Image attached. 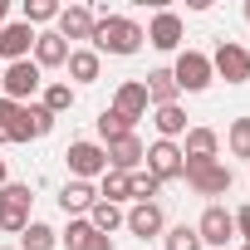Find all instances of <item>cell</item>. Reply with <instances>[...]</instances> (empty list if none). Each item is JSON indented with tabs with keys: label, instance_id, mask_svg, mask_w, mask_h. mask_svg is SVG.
Instances as JSON below:
<instances>
[{
	"label": "cell",
	"instance_id": "e0dca14e",
	"mask_svg": "<svg viewBox=\"0 0 250 250\" xmlns=\"http://www.w3.org/2000/svg\"><path fill=\"white\" fill-rule=\"evenodd\" d=\"M35 64H40V69H59V64H69V40H59L54 30L35 35Z\"/></svg>",
	"mask_w": 250,
	"mask_h": 250
},
{
	"label": "cell",
	"instance_id": "52a82bcc",
	"mask_svg": "<svg viewBox=\"0 0 250 250\" xmlns=\"http://www.w3.org/2000/svg\"><path fill=\"white\" fill-rule=\"evenodd\" d=\"M54 128V113L44 103H20V118H15V128H10V143H30V138H44Z\"/></svg>",
	"mask_w": 250,
	"mask_h": 250
},
{
	"label": "cell",
	"instance_id": "cb8c5ba5",
	"mask_svg": "<svg viewBox=\"0 0 250 250\" xmlns=\"http://www.w3.org/2000/svg\"><path fill=\"white\" fill-rule=\"evenodd\" d=\"M88 226H93L98 235H108V230L123 226V211H118L113 201H93V206H88Z\"/></svg>",
	"mask_w": 250,
	"mask_h": 250
},
{
	"label": "cell",
	"instance_id": "ac0fdd59",
	"mask_svg": "<svg viewBox=\"0 0 250 250\" xmlns=\"http://www.w3.org/2000/svg\"><path fill=\"white\" fill-rule=\"evenodd\" d=\"M187 167H201V162H216V133L211 128H187V147H182Z\"/></svg>",
	"mask_w": 250,
	"mask_h": 250
},
{
	"label": "cell",
	"instance_id": "d6986e66",
	"mask_svg": "<svg viewBox=\"0 0 250 250\" xmlns=\"http://www.w3.org/2000/svg\"><path fill=\"white\" fill-rule=\"evenodd\" d=\"M64 245H69V250H113V240H108V235H98L88 221H69Z\"/></svg>",
	"mask_w": 250,
	"mask_h": 250
},
{
	"label": "cell",
	"instance_id": "f1b7e54d",
	"mask_svg": "<svg viewBox=\"0 0 250 250\" xmlns=\"http://www.w3.org/2000/svg\"><path fill=\"white\" fill-rule=\"evenodd\" d=\"M128 191H133L138 201H152V196L162 191V182H157L152 172H128Z\"/></svg>",
	"mask_w": 250,
	"mask_h": 250
},
{
	"label": "cell",
	"instance_id": "836d02e7",
	"mask_svg": "<svg viewBox=\"0 0 250 250\" xmlns=\"http://www.w3.org/2000/svg\"><path fill=\"white\" fill-rule=\"evenodd\" d=\"M235 235H245V245H250V206L235 211Z\"/></svg>",
	"mask_w": 250,
	"mask_h": 250
},
{
	"label": "cell",
	"instance_id": "f35d334b",
	"mask_svg": "<svg viewBox=\"0 0 250 250\" xmlns=\"http://www.w3.org/2000/svg\"><path fill=\"white\" fill-rule=\"evenodd\" d=\"M240 250H250V245H240Z\"/></svg>",
	"mask_w": 250,
	"mask_h": 250
},
{
	"label": "cell",
	"instance_id": "8992f818",
	"mask_svg": "<svg viewBox=\"0 0 250 250\" xmlns=\"http://www.w3.org/2000/svg\"><path fill=\"white\" fill-rule=\"evenodd\" d=\"M143 162H147V172H152L157 182H177V177H182V167H187L182 147H177V143H162V138L147 147V157H143Z\"/></svg>",
	"mask_w": 250,
	"mask_h": 250
},
{
	"label": "cell",
	"instance_id": "74e56055",
	"mask_svg": "<svg viewBox=\"0 0 250 250\" xmlns=\"http://www.w3.org/2000/svg\"><path fill=\"white\" fill-rule=\"evenodd\" d=\"M245 20H250V0H245Z\"/></svg>",
	"mask_w": 250,
	"mask_h": 250
},
{
	"label": "cell",
	"instance_id": "9c48e42d",
	"mask_svg": "<svg viewBox=\"0 0 250 250\" xmlns=\"http://www.w3.org/2000/svg\"><path fill=\"white\" fill-rule=\"evenodd\" d=\"M172 79H177V88H187V93H201V88L211 83V59H206V54H196V49H187V54L177 59Z\"/></svg>",
	"mask_w": 250,
	"mask_h": 250
},
{
	"label": "cell",
	"instance_id": "ffe728a7",
	"mask_svg": "<svg viewBox=\"0 0 250 250\" xmlns=\"http://www.w3.org/2000/svg\"><path fill=\"white\" fill-rule=\"evenodd\" d=\"M143 88H147V103H157V108L177 103V93H182V88H177V79H172V69H152Z\"/></svg>",
	"mask_w": 250,
	"mask_h": 250
},
{
	"label": "cell",
	"instance_id": "277c9868",
	"mask_svg": "<svg viewBox=\"0 0 250 250\" xmlns=\"http://www.w3.org/2000/svg\"><path fill=\"white\" fill-rule=\"evenodd\" d=\"M182 177H187V187H191V191H201V196H226V191H230V167H221V162L182 167Z\"/></svg>",
	"mask_w": 250,
	"mask_h": 250
},
{
	"label": "cell",
	"instance_id": "5bb4252c",
	"mask_svg": "<svg viewBox=\"0 0 250 250\" xmlns=\"http://www.w3.org/2000/svg\"><path fill=\"white\" fill-rule=\"evenodd\" d=\"M123 226H128L138 240H152V235L162 230V206H157V201H138L128 216H123Z\"/></svg>",
	"mask_w": 250,
	"mask_h": 250
},
{
	"label": "cell",
	"instance_id": "d590c367",
	"mask_svg": "<svg viewBox=\"0 0 250 250\" xmlns=\"http://www.w3.org/2000/svg\"><path fill=\"white\" fill-rule=\"evenodd\" d=\"M0 187H5V162H0Z\"/></svg>",
	"mask_w": 250,
	"mask_h": 250
},
{
	"label": "cell",
	"instance_id": "7a4b0ae2",
	"mask_svg": "<svg viewBox=\"0 0 250 250\" xmlns=\"http://www.w3.org/2000/svg\"><path fill=\"white\" fill-rule=\"evenodd\" d=\"M30 187H20V182H5V187H0V230H25L30 226Z\"/></svg>",
	"mask_w": 250,
	"mask_h": 250
},
{
	"label": "cell",
	"instance_id": "83f0119b",
	"mask_svg": "<svg viewBox=\"0 0 250 250\" xmlns=\"http://www.w3.org/2000/svg\"><path fill=\"white\" fill-rule=\"evenodd\" d=\"M44 108H49L54 118L69 113V108H74V88H69V83H49V88H44Z\"/></svg>",
	"mask_w": 250,
	"mask_h": 250
},
{
	"label": "cell",
	"instance_id": "3957f363",
	"mask_svg": "<svg viewBox=\"0 0 250 250\" xmlns=\"http://www.w3.org/2000/svg\"><path fill=\"white\" fill-rule=\"evenodd\" d=\"M64 162H69L74 182H88V177H103V172H108V152H103L98 143H69Z\"/></svg>",
	"mask_w": 250,
	"mask_h": 250
},
{
	"label": "cell",
	"instance_id": "4316f807",
	"mask_svg": "<svg viewBox=\"0 0 250 250\" xmlns=\"http://www.w3.org/2000/svg\"><path fill=\"white\" fill-rule=\"evenodd\" d=\"M133 191H128V172H103V187H98V201H128Z\"/></svg>",
	"mask_w": 250,
	"mask_h": 250
},
{
	"label": "cell",
	"instance_id": "8d00e7d4",
	"mask_svg": "<svg viewBox=\"0 0 250 250\" xmlns=\"http://www.w3.org/2000/svg\"><path fill=\"white\" fill-rule=\"evenodd\" d=\"M0 143H10V133H5V128H0Z\"/></svg>",
	"mask_w": 250,
	"mask_h": 250
},
{
	"label": "cell",
	"instance_id": "2e32d148",
	"mask_svg": "<svg viewBox=\"0 0 250 250\" xmlns=\"http://www.w3.org/2000/svg\"><path fill=\"white\" fill-rule=\"evenodd\" d=\"M113 108H118L123 118H128V123H138V118H147V108H152V103H147V88H143L138 79H128V83L118 88V98H113Z\"/></svg>",
	"mask_w": 250,
	"mask_h": 250
},
{
	"label": "cell",
	"instance_id": "30bf717a",
	"mask_svg": "<svg viewBox=\"0 0 250 250\" xmlns=\"http://www.w3.org/2000/svg\"><path fill=\"white\" fill-rule=\"evenodd\" d=\"M196 235H201V245H226L235 235V216L226 206H206L201 221H196Z\"/></svg>",
	"mask_w": 250,
	"mask_h": 250
},
{
	"label": "cell",
	"instance_id": "d6a6232c",
	"mask_svg": "<svg viewBox=\"0 0 250 250\" xmlns=\"http://www.w3.org/2000/svg\"><path fill=\"white\" fill-rule=\"evenodd\" d=\"M15 118H20V103H10V98H0V128H15Z\"/></svg>",
	"mask_w": 250,
	"mask_h": 250
},
{
	"label": "cell",
	"instance_id": "5b68a950",
	"mask_svg": "<svg viewBox=\"0 0 250 250\" xmlns=\"http://www.w3.org/2000/svg\"><path fill=\"white\" fill-rule=\"evenodd\" d=\"M211 74H221L226 83H245V79H250V49L221 40V49L211 54Z\"/></svg>",
	"mask_w": 250,
	"mask_h": 250
},
{
	"label": "cell",
	"instance_id": "ba28073f",
	"mask_svg": "<svg viewBox=\"0 0 250 250\" xmlns=\"http://www.w3.org/2000/svg\"><path fill=\"white\" fill-rule=\"evenodd\" d=\"M5 98L10 103H20V98H35V88H40V64L35 59H20V64H5Z\"/></svg>",
	"mask_w": 250,
	"mask_h": 250
},
{
	"label": "cell",
	"instance_id": "7c38bea8",
	"mask_svg": "<svg viewBox=\"0 0 250 250\" xmlns=\"http://www.w3.org/2000/svg\"><path fill=\"white\" fill-rule=\"evenodd\" d=\"M103 152H108V172H138V162L147 157V147L138 143V133L118 138V143H108Z\"/></svg>",
	"mask_w": 250,
	"mask_h": 250
},
{
	"label": "cell",
	"instance_id": "d4e9b609",
	"mask_svg": "<svg viewBox=\"0 0 250 250\" xmlns=\"http://www.w3.org/2000/svg\"><path fill=\"white\" fill-rule=\"evenodd\" d=\"M69 74H74L79 83H93V79H98V54H93V49H69Z\"/></svg>",
	"mask_w": 250,
	"mask_h": 250
},
{
	"label": "cell",
	"instance_id": "4dcf8cb0",
	"mask_svg": "<svg viewBox=\"0 0 250 250\" xmlns=\"http://www.w3.org/2000/svg\"><path fill=\"white\" fill-rule=\"evenodd\" d=\"M226 143H230L235 157H250V118H235V123H230V138H226Z\"/></svg>",
	"mask_w": 250,
	"mask_h": 250
},
{
	"label": "cell",
	"instance_id": "484cf974",
	"mask_svg": "<svg viewBox=\"0 0 250 250\" xmlns=\"http://www.w3.org/2000/svg\"><path fill=\"white\" fill-rule=\"evenodd\" d=\"M54 240H59V235H54L44 221H30V226L20 230V250H54Z\"/></svg>",
	"mask_w": 250,
	"mask_h": 250
},
{
	"label": "cell",
	"instance_id": "603a6c76",
	"mask_svg": "<svg viewBox=\"0 0 250 250\" xmlns=\"http://www.w3.org/2000/svg\"><path fill=\"white\" fill-rule=\"evenodd\" d=\"M128 133H133V123L123 118L118 108H103V113H98V138H103V143H118V138H128Z\"/></svg>",
	"mask_w": 250,
	"mask_h": 250
},
{
	"label": "cell",
	"instance_id": "6da1fadb",
	"mask_svg": "<svg viewBox=\"0 0 250 250\" xmlns=\"http://www.w3.org/2000/svg\"><path fill=\"white\" fill-rule=\"evenodd\" d=\"M138 44H143V30L128 20V15H98L93 20V54H138Z\"/></svg>",
	"mask_w": 250,
	"mask_h": 250
},
{
	"label": "cell",
	"instance_id": "44dd1931",
	"mask_svg": "<svg viewBox=\"0 0 250 250\" xmlns=\"http://www.w3.org/2000/svg\"><path fill=\"white\" fill-rule=\"evenodd\" d=\"M93 201H98V191H93L88 182H74V177H69L64 191H59V206H64V211H88Z\"/></svg>",
	"mask_w": 250,
	"mask_h": 250
},
{
	"label": "cell",
	"instance_id": "ab89813d",
	"mask_svg": "<svg viewBox=\"0 0 250 250\" xmlns=\"http://www.w3.org/2000/svg\"><path fill=\"white\" fill-rule=\"evenodd\" d=\"M0 250H5V245H0Z\"/></svg>",
	"mask_w": 250,
	"mask_h": 250
},
{
	"label": "cell",
	"instance_id": "e575fe53",
	"mask_svg": "<svg viewBox=\"0 0 250 250\" xmlns=\"http://www.w3.org/2000/svg\"><path fill=\"white\" fill-rule=\"evenodd\" d=\"M0 25H5V0H0Z\"/></svg>",
	"mask_w": 250,
	"mask_h": 250
},
{
	"label": "cell",
	"instance_id": "4fadbf2b",
	"mask_svg": "<svg viewBox=\"0 0 250 250\" xmlns=\"http://www.w3.org/2000/svg\"><path fill=\"white\" fill-rule=\"evenodd\" d=\"M30 49H35V30L20 20V25H5L0 30V59H10V64H20V59H30Z\"/></svg>",
	"mask_w": 250,
	"mask_h": 250
},
{
	"label": "cell",
	"instance_id": "1f68e13d",
	"mask_svg": "<svg viewBox=\"0 0 250 250\" xmlns=\"http://www.w3.org/2000/svg\"><path fill=\"white\" fill-rule=\"evenodd\" d=\"M167 250H201V235H196V226H177V230L167 235Z\"/></svg>",
	"mask_w": 250,
	"mask_h": 250
},
{
	"label": "cell",
	"instance_id": "8fae6325",
	"mask_svg": "<svg viewBox=\"0 0 250 250\" xmlns=\"http://www.w3.org/2000/svg\"><path fill=\"white\" fill-rule=\"evenodd\" d=\"M93 10L88 5H59V40H93Z\"/></svg>",
	"mask_w": 250,
	"mask_h": 250
},
{
	"label": "cell",
	"instance_id": "9a60e30c",
	"mask_svg": "<svg viewBox=\"0 0 250 250\" xmlns=\"http://www.w3.org/2000/svg\"><path fill=\"white\" fill-rule=\"evenodd\" d=\"M143 40H147L152 49H162V54H167V49H177V44H182V15L157 10V20H152V30H147Z\"/></svg>",
	"mask_w": 250,
	"mask_h": 250
},
{
	"label": "cell",
	"instance_id": "f546056e",
	"mask_svg": "<svg viewBox=\"0 0 250 250\" xmlns=\"http://www.w3.org/2000/svg\"><path fill=\"white\" fill-rule=\"evenodd\" d=\"M44 20H59L54 0H25V25H44Z\"/></svg>",
	"mask_w": 250,
	"mask_h": 250
},
{
	"label": "cell",
	"instance_id": "7402d4cb",
	"mask_svg": "<svg viewBox=\"0 0 250 250\" xmlns=\"http://www.w3.org/2000/svg\"><path fill=\"white\" fill-rule=\"evenodd\" d=\"M152 123H157V133H162V143H172V138H182V133H187V113H182L177 103L157 108V113H152Z\"/></svg>",
	"mask_w": 250,
	"mask_h": 250
}]
</instances>
